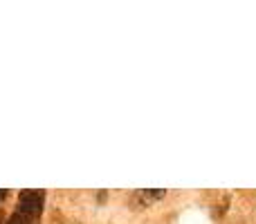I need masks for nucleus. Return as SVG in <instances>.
I'll use <instances>...</instances> for the list:
<instances>
[{
	"label": "nucleus",
	"mask_w": 256,
	"mask_h": 224,
	"mask_svg": "<svg viewBox=\"0 0 256 224\" xmlns=\"http://www.w3.org/2000/svg\"><path fill=\"white\" fill-rule=\"evenodd\" d=\"M45 204V193L43 191H22L20 200H18V211L27 213L32 218H38Z\"/></svg>",
	"instance_id": "f257e3e1"
},
{
	"label": "nucleus",
	"mask_w": 256,
	"mask_h": 224,
	"mask_svg": "<svg viewBox=\"0 0 256 224\" xmlns=\"http://www.w3.org/2000/svg\"><path fill=\"white\" fill-rule=\"evenodd\" d=\"M34 220H36V218L27 216V213H22V211H16V213H14V216L9 218V220L4 222V224H32Z\"/></svg>",
	"instance_id": "f03ea898"
},
{
	"label": "nucleus",
	"mask_w": 256,
	"mask_h": 224,
	"mask_svg": "<svg viewBox=\"0 0 256 224\" xmlns=\"http://www.w3.org/2000/svg\"><path fill=\"white\" fill-rule=\"evenodd\" d=\"M9 195V191H0V200H4Z\"/></svg>",
	"instance_id": "7ed1b4c3"
},
{
	"label": "nucleus",
	"mask_w": 256,
	"mask_h": 224,
	"mask_svg": "<svg viewBox=\"0 0 256 224\" xmlns=\"http://www.w3.org/2000/svg\"><path fill=\"white\" fill-rule=\"evenodd\" d=\"M0 220H2V216H0Z\"/></svg>",
	"instance_id": "20e7f679"
}]
</instances>
